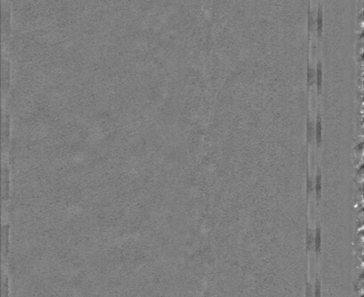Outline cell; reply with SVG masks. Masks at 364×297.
Masks as SVG:
<instances>
[{
    "mask_svg": "<svg viewBox=\"0 0 364 297\" xmlns=\"http://www.w3.org/2000/svg\"><path fill=\"white\" fill-rule=\"evenodd\" d=\"M314 243H315V249L317 253L321 251V245H322V229L319 225H317L315 231V236H314Z\"/></svg>",
    "mask_w": 364,
    "mask_h": 297,
    "instance_id": "cell-5",
    "label": "cell"
},
{
    "mask_svg": "<svg viewBox=\"0 0 364 297\" xmlns=\"http://www.w3.org/2000/svg\"><path fill=\"white\" fill-rule=\"evenodd\" d=\"M3 290H4V295H3L4 297H9V279L6 275H5V277H4Z\"/></svg>",
    "mask_w": 364,
    "mask_h": 297,
    "instance_id": "cell-8",
    "label": "cell"
},
{
    "mask_svg": "<svg viewBox=\"0 0 364 297\" xmlns=\"http://www.w3.org/2000/svg\"><path fill=\"white\" fill-rule=\"evenodd\" d=\"M315 139H316V147L320 148L322 143V120L319 112L316 116V122L315 124Z\"/></svg>",
    "mask_w": 364,
    "mask_h": 297,
    "instance_id": "cell-1",
    "label": "cell"
},
{
    "mask_svg": "<svg viewBox=\"0 0 364 297\" xmlns=\"http://www.w3.org/2000/svg\"><path fill=\"white\" fill-rule=\"evenodd\" d=\"M306 139L308 144H310L315 139V123L309 117L307 118L306 124Z\"/></svg>",
    "mask_w": 364,
    "mask_h": 297,
    "instance_id": "cell-3",
    "label": "cell"
},
{
    "mask_svg": "<svg viewBox=\"0 0 364 297\" xmlns=\"http://www.w3.org/2000/svg\"><path fill=\"white\" fill-rule=\"evenodd\" d=\"M316 78V89H317L318 95H320L321 92H322V65H321V64H318V65H317Z\"/></svg>",
    "mask_w": 364,
    "mask_h": 297,
    "instance_id": "cell-4",
    "label": "cell"
},
{
    "mask_svg": "<svg viewBox=\"0 0 364 297\" xmlns=\"http://www.w3.org/2000/svg\"><path fill=\"white\" fill-rule=\"evenodd\" d=\"M315 297H321V289L319 282L316 283V288H315Z\"/></svg>",
    "mask_w": 364,
    "mask_h": 297,
    "instance_id": "cell-10",
    "label": "cell"
},
{
    "mask_svg": "<svg viewBox=\"0 0 364 297\" xmlns=\"http://www.w3.org/2000/svg\"><path fill=\"white\" fill-rule=\"evenodd\" d=\"M314 190V181L309 175H307V195L309 196Z\"/></svg>",
    "mask_w": 364,
    "mask_h": 297,
    "instance_id": "cell-7",
    "label": "cell"
},
{
    "mask_svg": "<svg viewBox=\"0 0 364 297\" xmlns=\"http://www.w3.org/2000/svg\"><path fill=\"white\" fill-rule=\"evenodd\" d=\"M316 184H314V189L316 193V198L317 202H319L322 198V171L321 169L318 167L317 171H316Z\"/></svg>",
    "mask_w": 364,
    "mask_h": 297,
    "instance_id": "cell-2",
    "label": "cell"
},
{
    "mask_svg": "<svg viewBox=\"0 0 364 297\" xmlns=\"http://www.w3.org/2000/svg\"><path fill=\"white\" fill-rule=\"evenodd\" d=\"M314 242V236L310 229H308L307 230V246L309 248H310L312 242Z\"/></svg>",
    "mask_w": 364,
    "mask_h": 297,
    "instance_id": "cell-9",
    "label": "cell"
},
{
    "mask_svg": "<svg viewBox=\"0 0 364 297\" xmlns=\"http://www.w3.org/2000/svg\"><path fill=\"white\" fill-rule=\"evenodd\" d=\"M315 78H316V75H315V70L312 69L310 66H309L308 68V73H307V84L308 87L310 88L315 83Z\"/></svg>",
    "mask_w": 364,
    "mask_h": 297,
    "instance_id": "cell-6",
    "label": "cell"
}]
</instances>
